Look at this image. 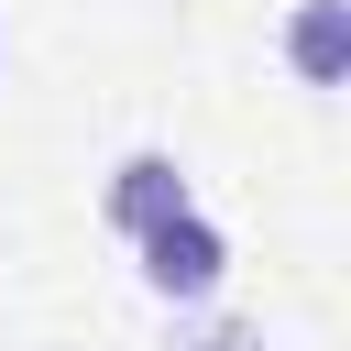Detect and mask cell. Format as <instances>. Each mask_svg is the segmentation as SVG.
I'll return each instance as SVG.
<instances>
[{"label":"cell","mask_w":351,"mask_h":351,"mask_svg":"<svg viewBox=\"0 0 351 351\" xmlns=\"http://www.w3.org/2000/svg\"><path fill=\"white\" fill-rule=\"evenodd\" d=\"M219 274H230V241H219V219L186 197L176 219H154L143 230V285L165 296V307H208L219 296Z\"/></svg>","instance_id":"cell-1"},{"label":"cell","mask_w":351,"mask_h":351,"mask_svg":"<svg viewBox=\"0 0 351 351\" xmlns=\"http://www.w3.org/2000/svg\"><path fill=\"white\" fill-rule=\"evenodd\" d=\"M176 208H186V165H176V154H121V176H110V230L143 241V230L176 219Z\"/></svg>","instance_id":"cell-2"},{"label":"cell","mask_w":351,"mask_h":351,"mask_svg":"<svg viewBox=\"0 0 351 351\" xmlns=\"http://www.w3.org/2000/svg\"><path fill=\"white\" fill-rule=\"evenodd\" d=\"M285 55H296L307 88H340V77H351V11H340V0H307V11L285 22Z\"/></svg>","instance_id":"cell-3"},{"label":"cell","mask_w":351,"mask_h":351,"mask_svg":"<svg viewBox=\"0 0 351 351\" xmlns=\"http://www.w3.org/2000/svg\"><path fill=\"white\" fill-rule=\"evenodd\" d=\"M176 351H263V329H252V318H208V329H186Z\"/></svg>","instance_id":"cell-4"}]
</instances>
